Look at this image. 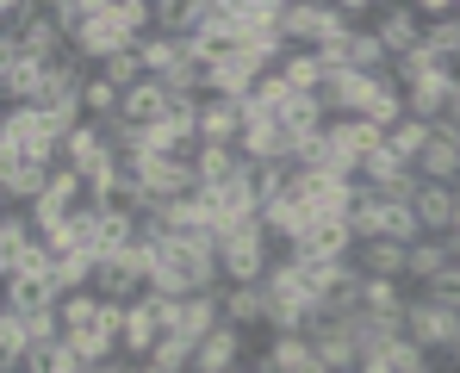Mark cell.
Wrapping results in <instances>:
<instances>
[{"instance_id":"9a60e30c","label":"cell","mask_w":460,"mask_h":373,"mask_svg":"<svg viewBox=\"0 0 460 373\" xmlns=\"http://www.w3.org/2000/svg\"><path fill=\"white\" fill-rule=\"evenodd\" d=\"M193 168H199V187L212 193V187H230V181H243V174H249V155H243L236 144H199Z\"/></svg>"},{"instance_id":"e0dca14e","label":"cell","mask_w":460,"mask_h":373,"mask_svg":"<svg viewBox=\"0 0 460 373\" xmlns=\"http://www.w3.org/2000/svg\"><path fill=\"white\" fill-rule=\"evenodd\" d=\"M243 155L249 162H293V131L280 125V119H249V131H243Z\"/></svg>"},{"instance_id":"f546056e","label":"cell","mask_w":460,"mask_h":373,"mask_svg":"<svg viewBox=\"0 0 460 373\" xmlns=\"http://www.w3.org/2000/svg\"><path fill=\"white\" fill-rule=\"evenodd\" d=\"M442 69H448V63H442L429 44H417L411 57H398V63H392V81H398V87H417L423 75H442Z\"/></svg>"},{"instance_id":"7402d4cb","label":"cell","mask_w":460,"mask_h":373,"mask_svg":"<svg viewBox=\"0 0 460 373\" xmlns=\"http://www.w3.org/2000/svg\"><path fill=\"white\" fill-rule=\"evenodd\" d=\"M63 293H57V280L50 274H25V280H13L6 287V311H25V317H38V311H57Z\"/></svg>"},{"instance_id":"836d02e7","label":"cell","mask_w":460,"mask_h":373,"mask_svg":"<svg viewBox=\"0 0 460 373\" xmlns=\"http://www.w3.org/2000/svg\"><path fill=\"white\" fill-rule=\"evenodd\" d=\"M436 373H442V368H436Z\"/></svg>"},{"instance_id":"4fadbf2b","label":"cell","mask_w":460,"mask_h":373,"mask_svg":"<svg viewBox=\"0 0 460 373\" xmlns=\"http://www.w3.org/2000/svg\"><path fill=\"white\" fill-rule=\"evenodd\" d=\"M367 280H404V268H411V249L404 243H392V236H374V243H355V255H349Z\"/></svg>"},{"instance_id":"d4e9b609","label":"cell","mask_w":460,"mask_h":373,"mask_svg":"<svg viewBox=\"0 0 460 373\" xmlns=\"http://www.w3.org/2000/svg\"><path fill=\"white\" fill-rule=\"evenodd\" d=\"M429 138H436V125H423V119H411V112H404L398 125H385V149H392L398 162H411V168H417V155L429 149Z\"/></svg>"},{"instance_id":"52a82bcc","label":"cell","mask_w":460,"mask_h":373,"mask_svg":"<svg viewBox=\"0 0 460 373\" xmlns=\"http://www.w3.org/2000/svg\"><path fill=\"white\" fill-rule=\"evenodd\" d=\"M125 50H137V38L112 19V0H106V13L87 25V38L75 44V57H81V63H93V69H106V63H112V57H125Z\"/></svg>"},{"instance_id":"f1b7e54d","label":"cell","mask_w":460,"mask_h":373,"mask_svg":"<svg viewBox=\"0 0 460 373\" xmlns=\"http://www.w3.org/2000/svg\"><path fill=\"white\" fill-rule=\"evenodd\" d=\"M144 368H155V373H193V342H187L181 330H168V336L150 349V361H144Z\"/></svg>"},{"instance_id":"484cf974","label":"cell","mask_w":460,"mask_h":373,"mask_svg":"<svg viewBox=\"0 0 460 373\" xmlns=\"http://www.w3.org/2000/svg\"><path fill=\"white\" fill-rule=\"evenodd\" d=\"M280 75H287V87H293V93H317V87L330 81L323 57H317V50H293V44H287V57H280Z\"/></svg>"},{"instance_id":"5bb4252c","label":"cell","mask_w":460,"mask_h":373,"mask_svg":"<svg viewBox=\"0 0 460 373\" xmlns=\"http://www.w3.org/2000/svg\"><path fill=\"white\" fill-rule=\"evenodd\" d=\"M162 336H168V330H162V311H155L150 293L137 298V305H125V355H131V361H150V349Z\"/></svg>"},{"instance_id":"277c9868","label":"cell","mask_w":460,"mask_h":373,"mask_svg":"<svg viewBox=\"0 0 460 373\" xmlns=\"http://www.w3.org/2000/svg\"><path fill=\"white\" fill-rule=\"evenodd\" d=\"M0 93H6V106H38V93H44V63H31L19 50V38H0Z\"/></svg>"},{"instance_id":"d6a6232c","label":"cell","mask_w":460,"mask_h":373,"mask_svg":"<svg viewBox=\"0 0 460 373\" xmlns=\"http://www.w3.org/2000/svg\"><path fill=\"white\" fill-rule=\"evenodd\" d=\"M455 280H460V255H455Z\"/></svg>"},{"instance_id":"ffe728a7","label":"cell","mask_w":460,"mask_h":373,"mask_svg":"<svg viewBox=\"0 0 460 373\" xmlns=\"http://www.w3.org/2000/svg\"><path fill=\"white\" fill-rule=\"evenodd\" d=\"M137 249V218L125 206H100V230H93V255H125Z\"/></svg>"},{"instance_id":"2e32d148","label":"cell","mask_w":460,"mask_h":373,"mask_svg":"<svg viewBox=\"0 0 460 373\" xmlns=\"http://www.w3.org/2000/svg\"><path fill=\"white\" fill-rule=\"evenodd\" d=\"M417 174H423V181H436V187H460V138L448 131V125H436L429 149L417 155Z\"/></svg>"},{"instance_id":"8fae6325","label":"cell","mask_w":460,"mask_h":373,"mask_svg":"<svg viewBox=\"0 0 460 373\" xmlns=\"http://www.w3.org/2000/svg\"><path fill=\"white\" fill-rule=\"evenodd\" d=\"M218 305H225V324L249 330V336H268V311H274L268 287H225Z\"/></svg>"},{"instance_id":"83f0119b","label":"cell","mask_w":460,"mask_h":373,"mask_svg":"<svg viewBox=\"0 0 460 373\" xmlns=\"http://www.w3.org/2000/svg\"><path fill=\"white\" fill-rule=\"evenodd\" d=\"M44 6H50V19L63 25V38H69V44H81V38H87V25L106 13V0H44Z\"/></svg>"},{"instance_id":"ac0fdd59","label":"cell","mask_w":460,"mask_h":373,"mask_svg":"<svg viewBox=\"0 0 460 373\" xmlns=\"http://www.w3.org/2000/svg\"><path fill=\"white\" fill-rule=\"evenodd\" d=\"M299 255H317V262H349V255H355V230H349V218H311Z\"/></svg>"},{"instance_id":"3957f363","label":"cell","mask_w":460,"mask_h":373,"mask_svg":"<svg viewBox=\"0 0 460 373\" xmlns=\"http://www.w3.org/2000/svg\"><path fill=\"white\" fill-rule=\"evenodd\" d=\"M255 336L249 330H236V324H218L206 342H193V373H243L255 361Z\"/></svg>"},{"instance_id":"603a6c76","label":"cell","mask_w":460,"mask_h":373,"mask_svg":"<svg viewBox=\"0 0 460 373\" xmlns=\"http://www.w3.org/2000/svg\"><path fill=\"white\" fill-rule=\"evenodd\" d=\"M342 63L355 75H392V50H385L380 38H374V25H367V31H349L342 38Z\"/></svg>"},{"instance_id":"d6986e66","label":"cell","mask_w":460,"mask_h":373,"mask_svg":"<svg viewBox=\"0 0 460 373\" xmlns=\"http://www.w3.org/2000/svg\"><path fill=\"white\" fill-rule=\"evenodd\" d=\"M19 50H25L31 63H44V69H50V63H63V57H69L75 44L63 38V25H57V19H50V6H44V13H38V19L25 25V38H19Z\"/></svg>"},{"instance_id":"9c48e42d","label":"cell","mask_w":460,"mask_h":373,"mask_svg":"<svg viewBox=\"0 0 460 373\" xmlns=\"http://www.w3.org/2000/svg\"><path fill=\"white\" fill-rule=\"evenodd\" d=\"M411 212H417V224H423V236H455L460 187H436V181H423L417 200H411Z\"/></svg>"},{"instance_id":"7a4b0ae2","label":"cell","mask_w":460,"mask_h":373,"mask_svg":"<svg viewBox=\"0 0 460 373\" xmlns=\"http://www.w3.org/2000/svg\"><path fill=\"white\" fill-rule=\"evenodd\" d=\"M404 336L423 349V355H448L460 336V311L436 305L429 293H411V311H404Z\"/></svg>"},{"instance_id":"4316f807","label":"cell","mask_w":460,"mask_h":373,"mask_svg":"<svg viewBox=\"0 0 460 373\" xmlns=\"http://www.w3.org/2000/svg\"><path fill=\"white\" fill-rule=\"evenodd\" d=\"M137 50H144V69H150L155 81H168V75L187 63V50H193V44H181V38H168V31H150Z\"/></svg>"},{"instance_id":"6da1fadb","label":"cell","mask_w":460,"mask_h":373,"mask_svg":"<svg viewBox=\"0 0 460 373\" xmlns=\"http://www.w3.org/2000/svg\"><path fill=\"white\" fill-rule=\"evenodd\" d=\"M218 262H225V287H261L274 268V236L268 224H249L236 236H218Z\"/></svg>"},{"instance_id":"5b68a950","label":"cell","mask_w":460,"mask_h":373,"mask_svg":"<svg viewBox=\"0 0 460 373\" xmlns=\"http://www.w3.org/2000/svg\"><path fill=\"white\" fill-rule=\"evenodd\" d=\"M455 255H460V236H423V243H411L404 287H411V293H423V287L448 280V274H455Z\"/></svg>"},{"instance_id":"ba28073f","label":"cell","mask_w":460,"mask_h":373,"mask_svg":"<svg viewBox=\"0 0 460 373\" xmlns=\"http://www.w3.org/2000/svg\"><path fill=\"white\" fill-rule=\"evenodd\" d=\"M243 131H249V100L212 93L199 112V144H243Z\"/></svg>"},{"instance_id":"1f68e13d","label":"cell","mask_w":460,"mask_h":373,"mask_svg":"<svg viewBox=\"0 0 460 373\" xmlns=\"http://www.w3.org/2000/svg\"><path fill=\"white\" fill-rule=\"evenodd\" d=\"M44 13V0H6L0 6V38H25V25Z\"/></svg>"},{"instance_id":"44dd1931","label":"cell","mask_w":460,"mask_h":373,"mask_svg":"<svg viewBox=\"0 0 460 373\" xmlns=\"http://www.w3.org/2000/svg\"><path fill=\"white\" fill-rule=\"evenodd\" d=\"M261 349L280 361V373H330L311 336H261Z\"/></svg>"},{"instance_id":"7c38bea8","label":"cell","mask_w":460,"mask_h":373,"mask_svg":"<svg viewBox=\"0 0 460 373\" xmlns=\"http://www.w3.org/2000/svg\"><path fill=\"white\" fill-rule=\"evenodd\" d=\"M50 174H57L50 162H0V200L6 206H38Z\"/></svg>"},{"instance_id":"8992f818","label":"cell","mask_w":460,"mask_h":373,"mask_svg":"<svg viewBox=\"0 0 460 373\" xmlns=\"http://www.w3.org/2000/svg\"><path fill=\"white\" fill-rule=\"evenodd\" d=\"M374 38L392 50V63H398V57H411V50L423 44V13H417V6H404V0H380V13H374Z\"/></svg>"},{"instance_id":"cb8c5ba5","label":"cell","mask_w":460,"mask_h":373,"mask_svg":"<svg viewBox=\"0 0 460 373\" xmlns=\"http://www.w3.org/2000/svg\"><path fill=\"white\" fill-rule=\"evenodd\" d=\"M168 106H174V100H168V87H162V81H144V87H131V93H125V112H119V119H131V125L155 131V125L168 119Z\"/></svg>"},{"instance_id":"4dcf8cb0","label":"cell","mask_w":460,"mask_h":373,"mask_svg":"<svg viewBox=\"0 0 460 373\" xmlns=\"http://www.w3.org/2000/svg\"><path fill=\"white\" fill-rule=\"evenodd\" d=\"M106 81H112V87H125V93H131V87H144V81H155L150 69H144V50H125V57H112V63H106Z\"/></svg>"},{"instance_id":"30bf717a","label":"cell","mask_w":460,"mask_h":373,"mask_svg":"<svg viewBox=\"0 0 460 373\" xmlns=\"http://www.w3.org/2000/svg\"><path fill=\"white\" fill-rule=\"evenodd\" d=\"M330 144H336V155L361 174V162H367L374 149H385V131L374 119H330Z\"/></svg>"}]
</instances>
